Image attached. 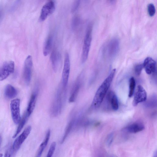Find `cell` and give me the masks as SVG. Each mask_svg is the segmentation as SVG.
<instances>
[{"label": "cell", "mask_w": 157, "mask_h": 157, "mask_svg": "<svg viewBox=\"0 0 157 157\" xmlns=\"http://www.w3.org/2000/svg\"><path fill=\"white\" fill-rule=\"evenodd\" d=\"M116 71L114 68L99 87L95 94L91 104L93 109L98 108L101 104L114 78Z\"/></svg>", "instance_id": "obj_1"}, {"label": "cell", "mask_w": 157, "mask_h": 157, "mask_svg": "<svg viewBox=\"0 0 157 157\" xmlns=\"http://www.w3.org/2000/svg\"><path fill=\"white\" fill-rule=\"evenodd\" d=\"M66 89H64L61 85L57 90L51 109V114L53 116H57L61 112L66 99Z\"/></svg>", "instance_id": "obj_2"}, {"label": "cell", "mask_w": 157, "mask_h": 157, "mask_svg": "<svg viewBox=\"0 0 157 157\" xmlns=\"http://www.w3.org/2000/svg\"><path fill=\"white\" fill-rule=\"evenodd\" d=\"M92 26L89 25L87 29L82 47L81 58L82 63L86 62L88 57L92 41Z\"/></svg>", "instance_id": "obj_3"}, {"label": "cell", "mask_w": 157, "mask_h": 157, "mask_svg": "<svg viewBox=\"0 0 157 157\" xmlns=\"http://www.w3.org/2000/svg\"><path fill=\"white\" fill-rule=\"evenodd\" d=\"M33 64L32 56L29 55L25 61L23 72V78L27 85L29 84L31 80Z\"/></svg>", "instance_id": "obj_4"}, {"label": "cell", "mask_w": 157, "mask_h": 157, "mask_svg": "<svg viewBox=\"0 0 157 157\" xmlns=\"http://www.w3.org/2000/svg\"><path fill=\"white\" fill-rule=\"evenodd\" d=\"M20 100L18 98L12 100L10 103V108L13 121L15 124L19 123L21 118L20 113Z\"/></svg>", "instance_id": "obj_5"}, {"label": "cell", "mask_w": 157, "mask_h": 157, "mask_svg": "<svg viewBox=\"0 0 157 157\" xmlns=\"http://www.w3.org/2000/svg\"><path fill=\"white\" fill-rule=\"evenodd\" d=\"M55 9V5L54 2L52 0L48 1L42 7L39 20L40 21L45 20L50 15L52 14Z\"/></svg>", "instance_id": "obj_6"}, {"label": "cell", "mask_w": 157, "mask_h": 157, "mask_svg": "<svg viewBox=\"0 0 157 157\" xmlns=\"http://www.w3.org/2000/svg\"><path fill=\"white\" fill-rule=\"evenodd\" d=\"M70 70L69 56L67 53L65 54L62 75V86L64 89H66L69 78Z\"/></svg>", "instance_id": "obj_7"}, {"label": "cell", "mask_w": 157, "mask_h": 157, "mask_svg": "<svg viewBox=\"0 0 157 157\" xmlns=\"http://www.w3.org/2000/svg\"><path fill=\"white\" fill-rule=\"evenodd\" d=\"M14 70V63L12 61L5 62L0 67V81L7 78L11 74L13 73Z\"/></svg>", "instance_id": "obj_8"}, {"label": "cell", "mask_w": 157, "mask_h": 157, "mask_svg": "<svg viewBox=\"0 0 157 157\" xmlns=\"http://www.w3.org/2000/svg\"><path fill=\"white\" fill-rule=\"evenodd\" d=\"M83 79L82 74L81 73L77 77L72 87L69 99L70 102H73L76 99L82 84Z\"/></svg>", "instance_id": "obj_9"}, {"label": "cell", "mask_w": 157, "mask_h": 157, "mask_svg": "<svg viewBox=\"0 0 157 157\" xmlns=\"http://www.w3.org/2000/svg\"><path fill=\"white\" fill-rule=\"evenodd\" d=\"M31 129V126H27L22 133L15 140L12 146V149L13 152H16L19 149L21 144L29 135Z\"/></svg>", "instance_id": "obj_10"}, {"label": "cell", "mask_w": 157, "mask_h": 157, "mask_svg": "<svg viewBox=\"0 0 157 157\" xmlns=\"http://www.w3.org/2000/svg\"><path fill=\"white\" fill-rule=\"evenodd\" d=\"M147 98V93L145 90L141 86L138 85L134 95L133 105L136 106L140 103L145 101Z\"/></svg>", "instance_id": "obj_11"}, {"label": "cell", "mask_w": 157, "mask_h": 157, "mask_svg": "<svg viewBox=\"0 0 157 157\" xmlns=\"http://www.w3.org/2000/svg\"><path fill=\"white\" fill-rule=\"evenodd\" d=\"M143 65L146 72L148 75L153 73L156 71V63L151 57L146 58L144 60Z\"/></svg>", "instance_id": "obj_12"}, {"label": "cell", "mask_w": 157, "mask_h": 157, "mask_svg": "<svg viewBox=\"0 0 157 157\" xmlns=\"http://www.w3.org/2000/svg\"><path fill=\"white\" fill-rule=\"evenodd\" d=\"M119 41L117 39L115 38L110 41L107 47V54L109 57L115 56L118 51Z\"/></svg>", "instance_id": "obj_13"}, {"label": "cell", "mask_w": 157, "mask_h": 157, "mask_svg": "<svg viewBox=\"0 0 157 157\" xmlns=\"http://www.w3.org/2000/svg\"><path fill=\"white\" fill-rule=\"evenodd\" d=\"M61 59L59 52L54 49L52 52L50 56V60L53 69L55 72L57 71Z\"/></svg>", "instance_id": "obj_14"}, {"label": "cell", "mask_w": 157, "mask_h": 157, "mask_svg": "<svg viewBox=\"0 0 157 157\" xmlns=\"http://www.w3.org/2000/svg\"><path fill=\"white\" fill-rule=\"evenodd\" d=\"M37 91L36 90L32 94L31 96L26 111L29 117L33 113L34 109L37 98Z\"/></svg>", "instance_id": "obj_15"}, {"label": "cell", "mask_w": 157, "mask_h": 157, "mask_svg": "<svg viewBox=\"0 0 157 157\" xmlns=\"http://www.w3.org/2000/svg\"><path fill=\"white\" fill-rule=\"evenodd\" d=\"M144 128V125L142 123L136 122L129 125L126 129L130 133H135L143 131Z\"/></svg>", "instance_id": "obj_16"}, {"label": "cell", "mask_w": 157, "mask_h": 157, "mask_svg": "<svg viewBox=\"0 0 157 157\" xmlns=\"http://www.w3.org/2000/svg\"><path fill=\"white\" fill-rule=\"evenodd\" d=\"M51 134L50 130H48L46 133V134L44 141L40 144L37 152L36 157H41L44 149L47 146L49 141Z\"/></svg>", "instance_id": "obj_17"}, {"label": "cell", "mask_w": 157, "mask_h": 157, "mask_svg": "<svg viewBox=\"0 0 157 157\" xmlns=\"http://www.w3.org/2000/svg\"><path fill=\"white\" fill-rule=\"evenodd\" d=\"M17 94V90L13 86L10 84L6 86L4 90V95L6 98L13 99L15 97Z\"/></svg>", "instance_id": "obj_18"}, {"label": "cell", "mask_w": 157, "mask_h": 157, "mask_svg": "<svg viewBox=\"0 0 157 157\" xmlns=\"http://www.w3.org/2000/svg\"><path fill=\"white\" fill-rule=\"evenodd\" d=\"M53 40V36L50 34L46 39L43 48V53L44 56H47L50 52L52 47Z\"/></svg>", "instance_id": "obj_19"}, {"label": "cell", "mask_w": 157, "mask_h": 157, "mask_svg": "<svg viewBox=\"0 0 157 157\" xmlns=\"http://www.w3.org/2000/svg\"><path fill=\"white\" fill-rule=\"evenodd\" d=\"M108 99L111 104L112 109L116 111L118 110L119 104L117 97L115 94L112 91H110L108 94Z\"/></svg>", "instance_id": "obj_20"}, {"label": "cell", "mask_w": 157, "mask_h": 157, "mask_svg": "<svg viewBox=\"0 0 157 157\" xmlns=\"http://www.w3.org/2000/svg\"><path fill=\"white\" fill-rule=\"evenodd\" d=\"M29 117V116L25 112L22 118L21 119V120L19 123V125L16 130V132L13 137V138H15L16 137L21 131L26 123Z\"/></svg>", "instance_id": "obj_21"}, {"label": "cell", "mask_w": 157, "mask_h": 157, "mask_svg": "<svg viewBox=\"0 0 157 157\" xmlns=\"http://www.w3.org/2000/svg\"><path fill=\"white\" fill-rule=\"evenodd\" d=\"M81 22V18L78 15H75L71 21V27L73 30H75L79 26Z\"/></svg>", "instance_id": "obj_22"}, {"label": "cell", "mask_w": 157, "mask_h": 157, "mask_svg": "<svg viewBox=\"0 0 157 157\" xmlns=\"http://www.w3.org/2000/svg\"><path fill=\"white\" fill-rule=\"evenodd\" d=\"M136 86L135 80L133 77H131L129 80V90L128 97H131L133 95Z\"/></svg>", "instance_id": "obj_23"}, {"label": "cell", "mask_w": 157, "mask_h": 157, "mask_svg": "<svg viewBox=\"0 0 157 157\" xmlns=\"http://www.w3.org/2000/svg\"><path fill=\"white\" fill-rule=\"evenodd\" d=\"M156 97L155 96H152L146 102V105L147 107H154L156 105Z\"/></svg>", "instance_id": "obj_24"}, {"label": "cell", "mask_w": 157, "mask_h": 157, "mask_svg": "<svg viewBox=\"0 0 157 157\" xmlns=\"http://www.w3.org/2000/svg\"><path fill=\"white\" fill-rule=\"evenodd\" d=\"M147 11L149 15L151 17L153 16L155 13L156 10L154 5L151 3L147 6Z\"/></svg>", "instance_id": "obj_25"}, {"label": "cell", "mask_w": 157, "mask_h": 157, "mask_svg": "<svg viewBox=\"0 0 157 157\" xmlns=\"http://www.w3.org/2000/svg\"><path fill=\"white\" fill-rule=\"evenodd\" d=\"M114 134L113 133L109 134L107 136L106 143L108 147H110L112 144L114 139Z\"/></svg>", "instance_id": "obj_26"}, {"label": "cell", "mask_w": 157, "mask_h": 157, "mask_svg": "<svg viewBox=\"0 0 157 157\" xmlns=\"http://www.w3.org/2000/svg\"><path fill=\"white\" fill-rule=\"evenodd\" d=\"M143 68V64H138L136 65L134 68V71L137 75H139L141 73Z\"/></svg>", "instance_id": "obj_27"}, {"label": "cell", "mask_w": 157, "mask_h": 157, "mask_svg": "<svg viewBox=\"0 0 157 157\" xmlns=\"http://www.w3.org/2000/svg\"><path fill=\"white\" fill-rule=\"evenodd\" d=\"M80 3V1H75L72 4L71 9V12L72 13L75 12L78 9Z\"/></svg>", "instance_id": "obj_28"}, {"label": "cell", "mask_w": 157, "mask_h": 157, "mask_svg": "<svg viewBox=\"0 0 157 157\" xmlns=\"http://www.w3.org/2000/svg\"><path fill=\"white\" fill-rule=\"evenodd\" d=\"M4 157H11V154L9 151H7L6 152Z\"/></svg>", "instance_id": "obj_29"}, {"label": "cell", "mask_w": 157, "mask_h": 157, "mask_svg": "<svg viewBox=\"0 0 157 157\" xmlns=\"http://www.w3.org/2000/svg\"><path fill=\"white\" fill-rule=\"evenodd\" d=\"M153 157H157V151L156 150L154 152Z\"/></svg>", "instance_id": "obj_30"}, {"label": "cell", "mask_w": 157, "mask_h": 157, "mask_svg": "<svg viewBox=\"0 0 157 157\" xmlns=\"http://www.w3.org/2000/svg\"><path fill=\"white\" fill-rule=\"evenodd\" d=\"M2 142V137L0 135V146L1 145Z\"/></svg>", "instance_id": "obj_31"}, {"label": "cell", "mask_w": 157, "mask_h": 157, "mask_svg": "<svg viewBox=\"0 0 157 157\" xmlns=\"http://www.w3.org/2000/svg\"><path fill=\"white\" fill-rule=\"evenodd\" d=\"M3 155L2 154L0 153V157H2Z\"/></svg>", "instance_id": "obj_32"}, {"label": "cell", "mask_w": 157, "mask_h": 157, "mask_svg": "<svg viewBox=\"0 0 157 157\" xmlns=\"http://www.w3.org/2000/svg\"><path fill=\"white\" fill-rule=\"evenodd\" d=\"M109 157H116L115 156H114V155H111V156H109Z\"/></svg>", "instance_id": "obj_33"}, {"label": "cell", "mask_w": 157, "mask_h": 157, "mask_svg": "<svg viewBox=\"0 0 157 157\" xmlns=\"http://www.w3.org/2000/svg\"><path fill=\"white\" fill-rule=\"evenodd\" d=\"M1 12H0V15H1Z\"/></svg>", "instance_id": "obj_34"}]
</instances>
